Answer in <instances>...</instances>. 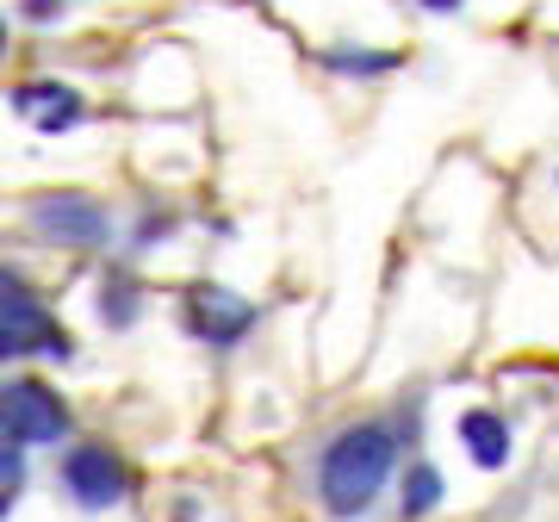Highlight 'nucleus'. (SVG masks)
Segmentation results:
<instances>
[{"mask_svg": "<svg viewBox=\"0 0 559 522\" xmlns=\"http://www.w3.org/2000/svg\"><path fill=\"white\" fill-rule=\"evenodd\" d=\"M404 461H411V442L399 436V417L360 411V417L330 423L311 442L305 485H311V503L323 510V522H373L380 503L392 498Z\"/></svg>", "mask_w": 559, "mask_h": 522, "instance_id": "1", "label": "nucleus"}, {"mask_svg": "<svg viewBox=\"0 0 559 522\" xmlns=\"http://www.w3.org/2000/svg\"><path fill=\"white\" fill-rule=\"evenodd\" d=\"M75 330L50 311L32 274L0 261V367H20V361H75Z\"/></svg>", "mask_w": 559, "mask_h": 522, "instance_id": "2", "label": "nucleus"}, {"mask_svg": "<svg viewBox=\"0 0 559 522\" xmlns=\"http://www.w3.org/2000/svg\"><path fill=\"white\" fill-rule=\"evenodd\" d=\"M25 230L62 256H100L119 242V212L87 187H50L25 200Z\"/></svg>", "mask_w": 559, "mask_h": 522, "instance_id": "3", "label": "nucleus"}, {"mask_svg": "<svg viewBox=\"0 0 559 522\" xmlns=\"http://www.w3.org/2000/svg\"><path fill=\"white\" fill-rule=\"evenodd\" d=\"M175 318H180V330L200 342L205 355H242V348L255 342V330H261L267 311H261L255 299L230 293V286H218V281H193L175 299Z\"/></svg>", "mask_w": 559, "mask_h": 522, "instance_id": "4", "label": "nucleus"}, {"mask_svg": "<svg viewBox=\"0 0 559 522\" xmlns=\"http://www.w3.org/2000/svg\"><path fill=\"white\" fill-rule=\"evenodd\" d=\"M0 436L20 448H69L75 442V411L38 373H0Z\"/></svg>", "mask_w": 559, "mask_h": 522, "instance_id": "5", "label": "nucleus"}, {"mask_svg": "<svg viewBox=\"0 0 559 522\" xmlns=\"http://www.w3.org/2000/svg\"><path fill=\"white\" fill-rule=\"evenodd\" d=\"M57 491L75 503L81 517H106V510H119L131 503L138 491V466L124 461L112 442H69L57 461Z\"/></svg>", "mask_w": 559, "mask_h": 522, "instance_id": "6", "label": "nucleus"}, {"mask_svg": "<svg viewBox=\"0 0 559 522\" xmlns=\"http://www.w3.org/2000/svg\"><path fill=\"white\" fill-rule=\"evenodd\" d=\"M7 106H13L20 119H32L38 138H62V131H75V124L87 119L81 87H69V81H57V75H32V81H20V87H7Z\"/></svg>", "mask_w": 559, "mask_h": 522, "instance_id": "7", "label": "nucleus"}, {"mask_svg": "<svg viewBox=\"0 0 559 522\" xmlns=\"http://www.w3.org/2000/svg\"><path fill=\"white\" fill-rule=\"evenodd\" d=\"M454 442L479 473H510V461H516V423L498 404H466V411H454Z\"/></svg>", "mask_w": 559, "mask_h": 522, "instance_id": "8", "label": "nucleus"}, {"mask_svg": "<svg viewBox=\"0 0 559 522\" xmlns=\"http://www.w3.org/2000/svg\"><path fill=\"white\" fill-rule=\"evenodd\" d=\"M94 311H100L106 330H138L143 311H150V286H143V274L131 268V261H100V281H94Z\"/></svg>", "mask_w": 559, "mask_h": 522, "instance_id": "9", "label": "nucleus"}, {"mask_svg": "<svg viewBox=\"0 0 559 522\" xmlns=\"http://www.w3.org/2000/svg\"><path fill=\"white\" fill-rule=\"evenodd\" d=\"M330 81H392L404 69V50H392V44H355V38H342V44H323L318 57H311Z\"/></svg>", "mask_w": 559, "mask_h": 522, "instance_id": "10", "label": "nucleus"}, {"mask_svg": "<svg viewBox=\"0 0 559 522\" xmlns=\"http://www.w3.org/2000/svg\"><path fill=\"white\" fill-rule=\"evenodd\" d=\"M448 503V473H441L429 454H411V461L399 466V485H392V517L399 522H429Z\"/></svg>", "mask_w": 559, "mask_h": 522, "instance_id": "11", "label": "nucleus"}, {"mask_svg": "<svg viewBox=\"0 0 559 522\" xmlns=\"http://www.w3.org/2000/svg\"><path fill=\"white\" fill-rule=\"evenodd\" d=\"M180 224H187V218H180L175 205H143L138 218L119 224V230H124V242H131V256H143V249H156V242H175Z\"/></svg>", "mask_w": 559, "mask_h": 522, "instance_id": "12", "label": "nucleus"}, {"mask_svg": "<svg viewBox=\"0 0 559 522\" xmlns=\"http://www.w3.org/2000/svg\"><path fill=\"white\" fill-rule=\"evenodd\" d=\"M13 13H20V25H32V32H50V25L69 20V0H20Z\"/></svg>", "mask_w": 559, "mask_h": 522, "instance_id": "13", "label": "nucleus"}, {"mask_svg": "<svg viewBox=\"0 0 559 522\" xmlns=\"http://www.w3.org/2000/svg\"><path fill=\"white\" fill-rule=\"evenodd\" d=\"M25 454H32V448L0 436V485H25Z\"/></svg>", "mask_w": 559, "mask_h": 522, "instance_id": "14", "label": "nucleus"}, {"mask_svg": "<svg viewBox=\"0 0 559 522\" xmlns=\"http://www.w3.org/2000/svg\"><path fill=\"white\" fill-rule=\"evenodd\" d=\"M417 13H429V20H460L466 0H417Z\"/></svg>", "mask_w": 559, "mask_h": 522, "instance_id": "15", "label": "nucleus"}, {"mask_svg": "<svg viewBox=\"0 0 559 522\" xmlns=\"http://www.w3.org/2000/svg\"><path fill=\"white\" fill-rule=\"evenodd\" d=\"M13 503H20V485H0V522L13 517Z\"/></svg>", "mask_w": 559, "mask_h": 522, "instance_id": "16", "label": "nucleus"}, {"mask_svg": "<svg viewBox=\"0 0 559 522\" xmlns=\"http://www.w3.org/2000/svg\"><path fill=\"white\" fill-rule=\"evenodd\" d=\"M7 44H13V20L0 13V57H7Z\"/></svg>", "mask_w": 559, "mask_h": 522, "instance_id": "17", "label": "nucleus"}, {"mask_svg": "<svg viewBox=\"0 0 559 522\" xmlns=\"http://www.w3.org/2000/svg\"><path fill=\"white\" fill-rule=\"evenodd\" d=\"M554 187H559V175H554Z\"/></svg>", "mask_w": 559, "mask_h": 522, "instance_id": "18", "label": "nucleus"}]
</instances>
